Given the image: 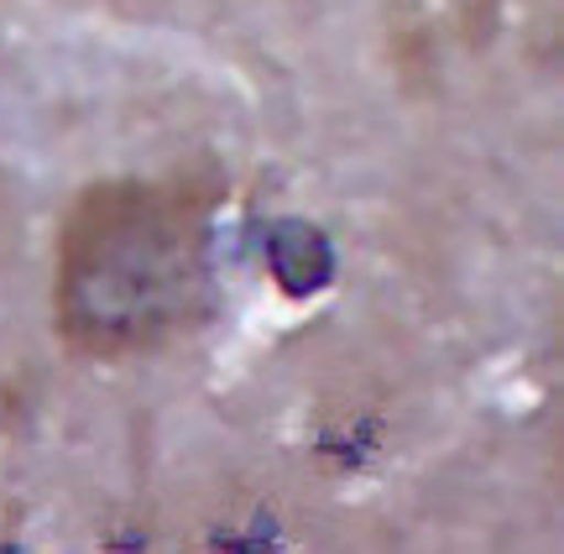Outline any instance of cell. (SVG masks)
<instances>
[{
	"instance_id": "6da1fadb",
	"label": "cell",
	"mask_w": 564,
	"mask_h": 554,
	"mask_svg": "<svg viewBox=\"0 0 564 554\" xmlns=\"http://www.w3.org/2000/svg\"><path fill=\"white\" fill-rule=\"evenodd\" d=\"M225 184L215 173L100 178L63 209L53 241V325L84 361L173 350L220 298Z\"/></svg>"
}]
</instances>
